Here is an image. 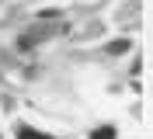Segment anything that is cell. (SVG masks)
Instances as JSON below:
<instances>
[{"instance_id":"2","label":"cell","mask_w":153,"mask_h":139,"mask_svg":"<svg viewBox=\"0 0 153 139\" xmlns=\"http://www.w3.org/2000/svg\"><path fill=\"white\" fill-rule=\"evenodd\" d=\"M91 139H115V129H111V125H105V129H94V132H91Z\"/></svg>"},{"instance_id":"3","label":"cell","mask_w":153,"mask_h":139,"mask_svg":"<svg viewBox=\"0 0 153 139\" xmlns=\"http://www.w3.org/2000/svg\"><path fill=\"white\" fill-rule=\"evenodd\" d=\"M125 49H129V42H111V45H108V52L118 56V52H125Z\"/></svg>"},{"instance_id":"1","label":"cell","mask_w":153,"mask_h":139,"mask_svg":"<svg viewBox=\"0 0 153 139\" xmlns=\"http://www.w3.org/2000/svg\"><path fill=\"white\" fill-rule=\"evenodd\" d=\"M18 139H49L45 132H35L31 125H18Z\"/></svg>"}]
</instances>
